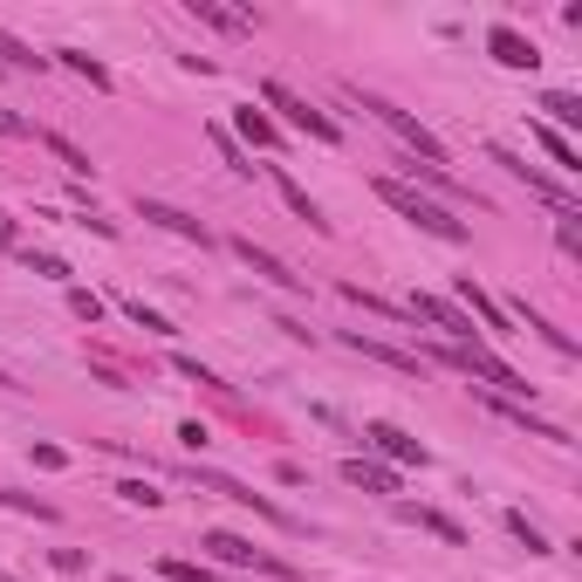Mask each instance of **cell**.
Masks as SVG:
<instances>
[{
	"label": "cell",
	"instance_id": "cell-1",
	"mask_svg": "<svg viewBox=\"0 0 582 582\" xmlns=\"http://www.w3.org/2000/svg\"><path fill=\"white\" fill-rule=\"evenodd\" d=\"M370 192L384 199V206H391L397 219H412L418 234H432V240H446V247H466V240H473V234H466V219H452V213L439 206V199H425V192H412V186H404V179H391V171H384V179H370Z\"/></svg>",
	"mask_w": 582,
	"mask_h": 582
},
{
	"label": "cell",
	"instance_id": "cell-2",
	"mask_svg": "<svg viewBox=\"0 0 582 582\" xmlns=\"http://www.w3.org/2000/svg\"><path fill=\"white\" fill-rule=\"evenodd\" d=\"M439 357H446L452 370H466L473 384H487L494 397H508V404H521V397H535V384H527V377H521L514 364H500V357H494L487 343H446Z\"/></svg>",
	"mask_w": 582,
	"mask_h": 582
},
{
	"label": "cell",
	"instance_id": "cell-3",
	"mask_svg": "<svg viewBox=\"0 0 582 582\" xmlns=\"http://www.w3.org/2000/svg\"><path fill=\"white\" fill-rule=\"evenodd\" d=\"M343 96H349V104H364V110H370L377 123H384V131H397V144H404V151H412V158H418V165H446V144H439L432 131H425V123H418L412 110H397V104H391V96H377V90H357V83H349Z\"/></svg>",
	"mask_w": 582,
	"mask_h": 582
},
{
	"label": "cell",
	"instance_id": "cell-4",
	"mask_svg": "<svg viewBox=\"0 0 582 582\" xmlns=\"http://www.w3.org/2000/svg\"><path fill=\"white\" fill-rule=\"evenodd\" d=\"M261 104H268V110H282V123H288V131H301V138H316V144H343V123L329 117V110H316L309 96H295L288 83H261Z\"/></svg>",
	"mask_w": 582,
	"mask_h": 582
},
{
	"label": "cell",
	"instance_id": "cell-5",
	"mask_svg": "<svg viewBox=\"0 0 582 582\" xmlns=\"http://www.w3.org/2000/svg\"><path fill=\"white\" fill-rule=\"evenodd\" d=\"M199 548L213 555L219 569H254V575H288V562L282 555H268V548H254L247 535H226V527H206V535H199Z\"/></svg>",
	"mask_w": 582,
	"mask_h": 582
},
{
	"label": "cell",
	"instance_id": "cell-6",
	"mask_svg": "<svg viewBox=\"0 0 582 582\" xmlns=\"http://www.w3.org/2000/svg\"><path fill=\"white\" fill-rule=\"evenodd\" d=\"M192 479H199V487H206V494H219V500H234V508H254V514H261V521H274V527H295V514H288V508H274L268 494H254V487H240V479H226V473H206V466H192Z\"/></svg>",
	"mask_w": 582,
	"mask_h": 582
},
{
	"label": "cell",
	"instance_id": "cell-7",
	"mask_svg": "<svg viewBox=\"0 0 582 582\" xmlns=\"http://www.w3.org/2000/svg\"><path fill=\"white\" fill-rule=\"evenodd\" d=\"M404 322H432L446 343H473L466 309H460V301H439V295H412V301H404Z\"/></svg>",
	"mask_w": 582,
	"mask_h": 582
},
{
	"label": "cell",
	"instance_id": "cell-8",
	"mask_svg": "<svg viewBox=\"0 0 582 582\" xmlns=\"http://www.w3.org/2000/svg\"><path fill=\"white\" fill-rule=\"evenodd\" d=\"M487 158H494V165H508V171H514V179H521L527 192H542V199H548V206H555V213H575V192H569L562 179H548V171H542V165H527V158H514V151H508V144H494V151H487Z\"/></svg>",
	"mask_w": 582,
	"mask_h": 582
},
{
	"label": "cell",
	"instance_id": "cell-9",
	"mask_svg": "<svg viewBox=\"0 0 582 582\" xmlns=\"http://www.w3.org/2000/svg\"><path fill=\"white\" fill-rule=\"evenodd\" d=\"M364 446L377 452V460H391V466H432V452H425L412 432H397V425H384V418H370V425H364Z\"/></svg>",
	"mask_w": 582,
	"mask_h": 582
},
{
	"label": "cell",
	"instance_id": "cell-10",
	"mask_svg": "<svg viewBox=\"0 0 582 582\" xmlns=\"http://www.w3.org/2000/svg\"><path fill=\"white\" fill-rule=\"evenodd\" d=\"M226 247H234V254L247 261V268H254L261 274V282H274V288H288V295H309V274H295L282 254H268V247H254V240H247V234H234V240H226Z\"/></svg>",
	"mask_w": 582,
	"mask_h": 582
},
{
	"label": "cell",
	"instance_id": "cell-11",
	"mask_svg": "<svg viewBox=\"0 0 582 582\" xmlns=\"http://www.w3.org/2000/svg\"><path fill=\"white\" fill-rule=\"evenodd\" d=\"M349 349H357V357H370V364H384V370H397V377H418L425 384V357L418 349H397V343H377V336H364V329H349L343 336Z\"/></svg>",
	"mask_w": 582,
	"mask_h": 582
},
{
	"label": "cell",
	"instance_id": "cell-12",
	"mask_svg": "<svg viewBox=\"0 0 582 582\" xmlns=\"http://www.w3.org/2000/svg\"><path fill=\"white\" fill-rule=\"evenodd\" d=\"M138 219H151V226H165V234H179V240H192L199 254L213 247V234H206V219H192V213H179V206H165V199H138Z\"/></svg>",
	"mask_w": 582,
	"mask_h": 582
},
{
	"label": "cell",
	"instance_id": "cell-13",
	"mask_svg": "<svg viewBox=\"0 0 582 582\" xmlns=\"http://www.w3.org/2000/svg\"><path fill=\"white\" fill-rule=\"evenodd\" d=\"M487 48H494V62H500V69H535V62H542L535 35H521L514 21H494V28H487Z\"/></svg>",
	"mask_w": 582,
	"mask_h": 582
},
{
	"label": "cell",
	"instance_id": "cell-14",
	"mask_svg": "<svg viewBox=\"0 0 582 582\" xmlns=\"http://www.w3.org/2000/svg\"><path fill=\"white\" fill-rule=\"evenodd\" d=\"M460 309H466V322H479L487 336H514V322H508V309L473 282V274H460Z\"/></svg>",
	"mask_w": 582,
	"mask_h": 582
},
{
	"label": "cell",
	"instance_id": "cell-15",
	"mask_svg": "<svg viewBox=\"0 0 582 582\" xmlns=\"http://www.w3.org/2000/svg\"><path fill=\"white\" fill-rule=\"evenodd\" d=\"M261 171H268V186H274V192H282V206H288L295 219H309V226H316V234H329V219H322V206H316V199H309V192H301V186L288 179V171H282V165H261Z\"/></svg>",
	"mask_w": 582,
	"mask_h": 582
},
{
	"label": "cell",
	"instance_id": "cell-16",
	"mask_svg": "<svg viewBox=\"0 0 582 582\" xmlns=\"http://www.w3.org/2000/svg\"><path fill=\"white\" fill-rule=\"evenodd\" d=\"M397 521H412V527H425V535H439V542H452V548H466V527L452 521V514H439V508H418V500H397Z\"/></svg>",
	"mask_w": 582,
	"mask_h": 582
},
{
	"label": "cell",
	"instance_id": "cell-17",
	"mask_svg": "<svg viewBox=\"0 0 582 582\" xmlns=\"http://www.w3.org/2000/svg\"><path fill=\"white\" fill-rule=\"evenodd\" d=\"M234 131L254 144V151H282V123H274L268 110H254V104H240V110H234Z\"/></svg>",
	"mask_w": 582,
	"mask_h": 582
},
{
	"label": "cell",
	"instance_id": "cell-18",
	"mask_svg": "<svg viewBox=\"0 0 582 582\" xmlns=\"http://www.w3.org/2000/svg\"><path fill=\"white\" fill-rule=\"evenodd\" d=\"M494 412L508 418V425H521L527 439H548V446H575V439L562 432V425H548V418H535V412H527V404H508V397H494Z\"/></svg>",
	"mask_w": 582,
	"mask_h": 582
},
{
	"label": "cell",
	"instance_id": "cell-19",
	"mask_svg": "<svg viewBox=\"0 0 582 582\" xmlns=\"http://www.w3.org/2000/svg\"><path fill=\"white\" fill-rule=\"evenodd\" d=\"M508 322H527V329H535V336L555 349V357H575V336H569V329H555L542 309H527V301H514V309H508Z\"/></svg>",
	"mask_w": 582,
	"mask_h": 582
},
{
	"label": "cell",
	"instance_id": "cell-20",
	"mask_svg": "<svg viewBox=\"0 0 582 582\" xmlns=\"http://www.w3.org/2000/svg\"><path fill=\"white\" fill-rule=\"evenodd\" d=\"M343 479L349 487H364V494H397V466H377V460H343Z\"/></svg>",
	"mask_w": 582,
	"mask_h": 582
},
{
	"label": "cell",
	"instance_id": "cell-21",
	"mask_svg": "<svg viewBox=\"0 0 582 582\" xmlns=\"http://www.w3.org/2000/svg\"><path fill=\"white\" fill-rule=\"evenodd\" d=\"M186 8H192L199 21H213V28H226V35H254V28H261V14H240V8H219V0H186Z\"/></svg>",
	"mask_w": 582,
	"mask_h": 582
},
{
	"label": "cell",
	"instance_id": "cell-22",
	"mask_svg": "<svg viewBox=\"0 0 582 582\" xmlns=\"http://www.w3.org/2000/svg\"><path fill=\"white\" fill-rule=\"evenodd\" d=\"M8 69H21V75H41V69H48V56H35V48L21 41V35H8V28H0V75H8Z\"/></svg>",
	"mask_w": 582,
	"mask_h": 582
},
{
	"label": "cell",
	"instance_id": "cell-23",
	"mask_svg": "<svg viewBox=\"0 0 582 582\" xmlns=\"http://www.w3.org/2000/svg\"><path fill=\"white\" fill-rule=\"evenodd\" d=\"M542 110L555 117L548 131H562V138H569V131H582V96H569V90H548V96H542Z\"/></svg>",
	"mask_w": 582,
	"mask_h": 582
},
{
	"label": "cell",
	"instance_id": "cell-24",
	"mask_svg": "<svg viewBox=\"0 0 582 582\" xmlns=\"http://www.w3.org/2000/svg\"><path fill=\"white\" fill-rule=\"evenodd\" d=\"M206 138H213V151L226 158V171H234V179H254V171H261V165H254V158H247V151L234 144V131H226V123H213Z\"/></svg>",
	"mask_w": 582,
	"mask_h": 582
},
{
	"label": "cell",
	"instance_id": "cell-25",
	"mask_svg": "<svg viewBox=\"0 0 582 582\" xmlns=\"http://www.w3.org/2000/svg\"><path fill=\"white\" fill-rule=\"evenodd\" d=\"M56 62H62L69 75H83V83H90V90H110V69H104V62H96V56H83V48H56Z\"/></svg>",
	"mask_w": 582,
	"mask_h": 582
},
{
	"label": "cell",
	"instance_id": "cell-26",
	"mask_svg": "<svg viewBox=\"0 0 582 582\" xmlns=\"http://www.w3.org/2000/svg\"><path fill=\"white\" fill-rule=\"evenodd\" d=\"M41 144H48V151H56V158H62V165L75 171V179H90V171H96V165H90V151H83V144H75V138H62V131H41Z\"/></svg>",
	"mask_w": 582,
	"mask_h": 582
},
{
	"label": "cell",
	"instance_id": "cell-27",
	"mask_svg": "<svg viewBox=\"0 0 582 582\" xmlns=\"http://www.w3.org/2000/svg\"><path fill=\"white\" fill-rule=\"evenodd\" d=\"M535 144H542V151H548V158H555V165H562V171H582V151H575V144H569L562 131H548V123H535Z\"/></svg>",
	"mask_w": 582,
	"mask_h": 582
},
{
	"label": "cell",
	"instance_id": "cell-28",
	"mask_svg": "<svg viewBox=\"0 0 582 582\" xmlns=\"http://www.w3.org/2000/svg\"><path fill=\"white\" fill-rule=\"evenodd\" d=\"M21 268H35L41 282H69V261H62V254H48V247H35V240L21 247Z\"/></svg>",
	"mask_w": 582,
	"mask_h": 582
},
{
	"label": "cell",
	"instance_id": "cell-29",
	"mask_svg": "<svg viewBox=\"0 0 582 582\" xmlns=\"http://www.w3.org/2000/svg\"><path fill=\"white\" fill-rule=\"evenodd\" d=\"M117 500H123V508H144V514H151V508H165V494L151 487V479H123V487H117Z\"/></svg>",
	"mask_w": 582,
	"mask_h": 582
},
{
	"label": "cell",
	"instance_id": "cell-30",
	"mask_svg": "<svg viewBox=\"0 0 582 582\" xmlns=\"http://www.w3.org/2000/svg\"><path fill=\"white\" fill-rule=\"evenodd\" d=\"M0 508L35 514V521H56V500H35V494H14V487H0Z\"/></svg>",
	"mask_w": 582,
	"mask_h": 582
},
{
	"label": "cell",
	"instance_id": "cell-31",
	"mask_svg": "<svg viewBox=\"0 0 582 582\" xmlns=\"http://www.w3.org/2000/svg\"><path fill=\"white\" fill-rule=\"evenodd\" d=\"M123 316H131V322L144 329V336H171V322H165L158 309H144V301H138V295H123Z\"/></svg>",
	"mask_w": 582,
	"mask_h": 582
},
{
	"label": "cell",
	"instance_id": "cell-32",
	"mask_svg": "<svg viewBox=\"0 0 582 582\" xmlns=\"http://www.w3.org/2000/svg\"><path fill=\"white\" fill-rule=\"evenodd\" d=\"M508 535L527 548V555H548V535H542V527L535 521H527V514H508Z\"/></svg>",
	"mask_w": 582,
	"mask_h": 582
},
{
	"label": "cell",
	"instance_id": "cell-33",
	"mask_svg": "<svg viewBox=\"0 0 582 582\" xmlns=\"http://www.w3.org/2000/svg\"><path fill=\"white\" fill-rule=\"evenodd\" d=\"M158 575H165V582H213V569H206V562H179V555H165Z\"/></svg>",
	"mask_w": 582,
	"mask_h": 582
},
{
	"label": "cell",
	"instance_id": "cell-34",
	"mask_svg": "<svg viewBox=\"0 0 582 582\" xmlns=\"http://www.w3.org/2000/svg\"><path fill=\"white\" fill-rule=\"evenodd\" d=\"M343 301H364L370 316H404L397 301H384V295H370V288H357V282H343Z\"/></svg>",
	"mask_w": 582,
	"mask_h": 582
},
{
	"label": "cell",
	"instance_id": "cell-35",
	"mask_svg": "<svg viewBox=\"0 0 582 582\" xmlns=\"http://www.w3.org/2000/svg\"><path fill=\"white\" fill-rule=\"evenodd\" d=\"M171 370H179L186 384H199V391H219V377H213L206 364H199V357H171Z\"/></svg>",
	"mask_w": 582,
	"mask_h": 582
},
{
	"label": "cell",
	"instance_id": "cell-36",
	"mask_svg": "<svg viewBox=\"0 0 582 582\" xmlns=\"http://www.w3.org/2000/svg\"><path fill=\"white\" fill-rule=\"evenodd\" d=\"M69 309H75V316H83V322L96 329V322H104V295H90V288H69Z\"/></svg>",
	"mask_w": 582,
	"mask_h": 582
},
{
	"label": "cell",
	"instance_id": "cell-37",
	"mask_svg": "<svg viewBox=\"0 0 582 582\" xmlns=\"http://www.w3.org/2000/svg\"><path fill=\"white\" fill-rule=\"evenodd\" d=\"M555 240H562V254H569V261H582V226H575V213H562V226H555Z\"/></svg>",
	"mask_w": 582,
	"mask_h": 582
},
{
	"label": "cell",
	"instance_id": "cell-38",
	"mask_svg": "<svg viewBox=\"0 0 582 582\" xmlns=\"http://www.w3.org/2000/svg\"><path fill=\"white\" fill-rule=\"evenodd\" d=\"M0 138H35V123L21 117V110H8V104H0Z\"/></svg>",
	"mask_w": 582,
	"mask_h": 582
},
{
	"label": "cell",
	"instance_id": "cell-39",
	"mask_svg": "<svg viewBox=\"0 0 582 582\" xmlns=\"http://www.w3.org/2000/svg\"><path fill=\"white\" fill-rule=\"evenodd\" d=\"M56 569H62V575H83V569H90V555H75V548H56Z\"/></svg>",
	"mask_w": 582,
	"mask_h": 582
},
{
	"label": "cell",
	"instance_id": "cell-40",
	"mask_svg": "<svg viewBox=\"0 0 582 582\" xmlns=\"http://www.w3.org/2000/svg\"><path fill=\"white\" fill-rule=\"evenodd\" d=\"M0 247H14V254L28 247V240H21V226H14V213H0Z\"/></svg>",
	"mask_w": 582,
	"mask_h": 582
},
{
	"label": "cell",
	"instance_id": "cell-41",
	"mask_svg": "<svg viewBox=\"0 0 582 582\" xmlns=\"http://www.w3.org/2000/svg\"><path fill=\"white\" fill-rule=\"evenodd\" d=\"M0 582H21V575H0Z\"/></svg>",
	"mask_w": 582,
	"mask_h": 582
}]
</instances>
